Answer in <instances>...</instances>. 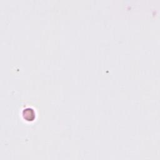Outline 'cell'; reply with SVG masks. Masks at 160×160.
<instances>
[{"label":"cell","instance_id":"1","mask_svg":"<svg viewBox=\"0 0 160 160\" xmlns=\"http://www.w3.org/2000/svg\"><path fill=\"white\" fill-rule=\"evenodd\" d=\"M22 116L26 121H32L35 118V112L32 109H24L22 112Z\"/></svg>","mask_w":160,"mask_h":160}]
</instances>
